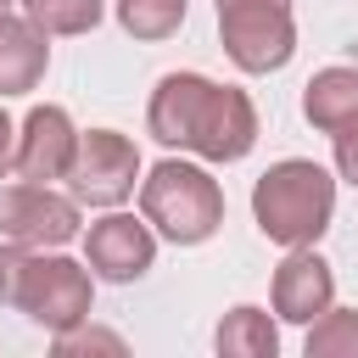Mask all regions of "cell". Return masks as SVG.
<instances>
[{
  "label": "cell",
  "mask_w": 358,
  "mask_h": 358,
  "mask_svg": "<svg viewBox=\"0 0 358 358\" xmlns=\"http://www.w3.org/2000/svg\"><path fill=\"white\" fill-rule=\"evenodd\" d=\"M11 6H17V0H0V17H11Z\"/></svg>",
  "instance_id": "obj_20"
},
{
  "label": "cell",
  "mask_w": 358,
  "mask_h": 358,
  "mask_svg": "<svg viewBox=\"0 0 358 358\" xmlns=\"http://www.w3.org/2000/svg\"><path fill=\"white\" fill-rule=\"evenodd\" d=\"M90 296H95V285H90L84 263L62 257L56 246L50 252H28L17 241L0 246V308H17L56 336V330H73L90 319Z\"/></svg>",
  "instance_id": "obj_2"
},
{
  "label": "cell",
  "mask_w": 358,
  "mask_h": 358,
  "mask_svg": "<svg viewBox=\"0 0 358 358\" xmlns=\"http://www.w3.org/2000/svg\"><path fill=\"white\" fill-rule=\"evenodd\" d=\"M140 213L173 246H201L224 224V190H218V179L207 168L168 157L140 179Z\"/></svg>",
  "instance_id": "obj_4"
},
{
  "label": "cell",
  "mask_w": 358,
  "mask_h": 358,
  "mask_svg": "<svg viewBox=\"0 0 358 358\" xmlns=\"http://www.w3.org/2000/svg\"><path fill=\"white\" fill-rule=\"evenodd\" d=\"M308 358H358V308H324L308 324Z\"/></svg>",
  "instance_id": "obj_14"
},
{
  "label": "cell",
  "mask_w": 358,
  "mask_h": 358,
  "mask_svg": "<svg viewBox=\"0 0 358 358\" xmlns=\"http://www.w3.org/2000/svg\"><path fill=\"white\" fill-rule=\"evenodd\" d=\"M22 11L45 34H90L106 17V0H22Z\"/></svg>",
  "instance_id": "obj_16"
},
{
  "label": "cell",
  "mask_w": 358,
  "mask_h": 358,
  "mask_svg": "<svg viewBox=\"0 0 358 358\" xmlns=\"http://www.w3.org/2000/svg\"><path fill=\"white\" fill-rule=\"evenodd\" d=\"M134 173H140V151H134L129 134H117V129L78 134V151H73V168H67V185H73L78 201L117 207L134 190Z\"/></svg>",
  "instance_id": "obj_6"
},
{
  "label": "cell",
  "mask_w": 358,
  "mask_h": 358,
  "mask_svg": "<svg viewBox=\"0 0 358 358\" xmlns=\"http://www.w3.org/2000/svg\"><path fill=\"white\" fill-rule=\"evenodd\" d=\"M73 151H78V129L62 106H34L17 129V162L11 173L17 179H34V185H50V179H67L73 168Z\"/></svg>",
  "instance_id": "obj_8"
},
{
  "label": "cell",
  "mask_w": 358,
  "mask_h": 358,
  "mask_svg": "<svg viewBox=\"0 0 358 358\" xmlns=\"http://www.w3.org/2000/svg\"><path fill=\"white\" fill-rule=\"evenodd\" d=\"M302 117L319 134L358 129V67H319L302 90Z\"/></svg>",
  "instance_id": "obj_11"
},
{
  "label": "cell",
  "mask_w": 358,
  "mask_h": 358,
  "mask_svg": "<svg viewBox=\"0 0 358 358\" xmlns=\"http://www.w3.org/2000/svg\"><path fill=\"white\" fill-rule=\"evenodd\" d=\"M0 235L17 246H67L78 235V196H56L34 179L0 185Z\"/></svg>",
  "instance_id": "obj_7"
},
{
  "label": "cell",
  "mask_w": 358,
  "mask_h": 358,
  "mask_svg": "<svg viewBox=\"0 0 358 358\" xmlns=\"http://www.w3.org/2000/svg\"><path fill=\"white\" fill-rule=\"evenodd\" d=\"M336 168H341V179H347V185H358V129L336 134Z\"/></svg>",
  "instance_id": "obj_18"
},
{
  "label": "cell",
  "mask_w": 358,
  "mask_h": 358,
  "mask_svg": "<svg viewBox=\"0 0 358 358\" xmlns=\"http://www.w3.org/2000/svg\"><path fill=\"white\" fill-rule=\"evenodd\" d=\"M336 302V274L313 246H291V257L274 268V313L285 324H313Z\"/></svg>",
  "instance_id": "obj_10"
},
{
  "label": "cell",
  "mask_w": 358,
  "mask_h": 358,
  "mask_svg": "<svg viewBox=\"0 0 358 358\" xmlns=\"http://www.w3.org/2000/svg\"><path fill=\"white\" fill-rule=\"evenodd\" d=\"M84 257H90V268H95L101 280L129 285V280H140V274L151 268V257H157L151 224H140V218H129V213H112V218L90 224V235H84Z\"/></svg>",
  "instance_id": "obj_9"
},
{
  "label": "cell",
  "mask_w": 358,
  "mask_h": 358,
  "mask_svg": "<svg viewBox=\"0 0 358 358\" xmlns=\"http://www.w3.org/2000/svg\"><path fill=\"white\" fill-rule=\"evenodd\" d=\"M50 34L39 22L0 17V95H28L50 67Z\"/></svg>",
  "instance_id": "obj_12"
},
{
  "label": "cell",
  "mask_w": 358,
  "mask_h": 358,
  "mask_svg": "<svg viewBox=\"0 0 358 358\" xmlns=\"http://www.w3.org/2000/svg\"><path fill=\"white\" fill-rule=\"evenodd\" d=\"M218 34L241 73H280L296 50L291 0H218Z\"/></svg>",
  "instance_id": "obj_5"
},
{
  "label": "cell",
  "mask_w": 358,
  "mask_h": 358,
  "mask_svg": "<svg viewBox=\"0 0 358 358\" xmlns=\"http://www.w3.org/2000/svg\"><path fill=\"white\" fill-rule=\"evenodd\" d=\"M330 213L336 179L308 157H285L252 185V218L274 246H313L330 229Z\"/></svg>",
  "instance_id": "obj_3"
},
{
  "label": "cell",
  "mask_w": 358,
  "mask_h": 358,
  "mask_svg": "<svg viewBox=\"0 0 358 358\" xmlns=\"http://www.w3.org/2000/svg\"><path fill=\"white\" fill-rule=\"evenodd\" d=\"M56 358H73V352H123V336H112V330H95L90 319L84 324H73V330H56Z\"/></svg>",
  "instance_id": "obj_17"
},
{
  "label": "cell",
  "mask_w": 358,
  "mask_h": 358,
  "mask_svg": "<svg viewBox=\"0 0 358 358\" xmlns=\"http://www.w3.org/2000/svg\"><path fill=\"white\" fill-rule=\"evenodd\" d=\"M185 6H190V0H117V22H123V34H134V39L151 45V39L179 34Z\"/></svg>",
  "instance_id": "obj_15"
},
{
  "label": "cell",
  "mask_w": 358,
  "mask_h": 358,
  "mask_svg": "<svg viewBox=\"0 0 358 358\" xmlns=\"http://www.w3.org/2000/svg\"><path fill=\"white\" fill-rule=\"evenodd\" d=\"M145 129L151 140L196 151L207 162H241L257 145V106L235 84H213L201 73H168L151 90Z\"/></svg>",
  "instance_id": "obj_1"
},
{
  "label": "cell",
  "mask_w": 358,
  "mask_h": 358,
  "mask_svg": "<svg viewBox=\"0 0 358 358\" xmlns=\"http://www.w3.org/2000/svg\"><path fill=\"white\" fill-rule=\"evenodd\" d=\"M11 162H17V123L0 112V179L11 173Z\"/></svg>",
  "instance_id": "obj_19"
},
{
  "label": "cell",
  "mask_w": 358,
  "mask_h": 358,
  "mask_svg": "<svg viewBox=\"0 0 358 358\" xmlns=\"http://www.w3.org/2000/svg\"><path fill=\"white\" fill-rule=\"evenodd\" d=\"M213 341H218L224 358H274L280 352V336H274L263 308H229Z\"/></svg>",
  "instance_id": "obj_13"
}]
</instances>
